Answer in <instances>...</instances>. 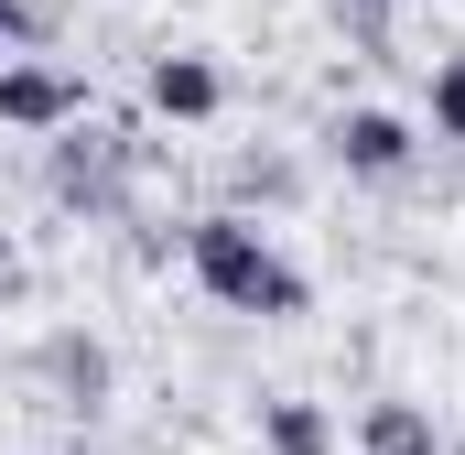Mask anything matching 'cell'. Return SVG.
Segmentation results:
<instances>
[{
	"label": "cell",
	"instance_id": "cell-4",
	"mask_svg": "<svg viewBox=\"0 0 465 455\" xmlns=\"http://www.w3.org/2000/svg\"><path fill=\"white\" fill-rule=\"evenodd\" d=\"M325 152H336L347 185H411L422 130H411L401 109H336V119H325Z\"/></svg>",
	"mask_w": 465,
	"mask_h": 455
},
{
	"label": "cell",
	"instance_id": "cell-2",
	"mask_svg": "<svg viewBox=\"0 0 465 455\" xmlns=\"http://www.w3.org/2000/svg\"><path fill=\"white\" fill-rule=\"evenodd\" d=\"M141 163H152V141H130V119H65V130H44V196L65 207V217L87 228H119L130 217V185H141Z\"/></svg>",
	"mask_w": 465,
	"mask_h": 455
},
{
	"label": "cell",
	"instance_id": "cell-3",
	"mask_svg": "<svg viewBox=\"0 0 465 455\" xmlns=\"http://www.w3.org/2000/svg\"><path fill=\"white\" fill-rule=\"evenodd\" d=\"M87 109H98L87 66H65V55H0V130L44 141V130H65V119H87Z\"/></svg>",
	"mask_w": 465,
	"mask_h": 455
},
{
	"label": "cell",
	"instance_id": "cell-12",
	"mask_svg": "<svg viewBox=\"0 0 465 455\" xmlns=\"http://www.w3.org/2000/svg\"><path fill=\"white\" fill-rule=\"evenodd\" d=\"M11 304H33V260H22V249L0 238V315H11Z\"/></svg>",
	"mask_w": 465,
	"mask_h": 455
},
{
	"label": "cell",
	"instance_id": "cell-1",
	"mask_svg": "<svg viewBox=\"0 0 465 455\" xmlns=\"http://www.w3.org/2000/svg\"><path fill=\"white\" fill-rule=\"evenodd\" d=\"M184 271H195V293H206V304L260 315V326H292V315H314V282H303V260H292L271 228L249 217V207H206V217H184Z\"/></svg>",
	"mask_w": 465,
	"mask_h": 455
},
{
	"label": "cell",
	"instance_id": "cell-6",
	"mask_svg": "<svg viewBox=\"0 0 465 455\" xmlns=\"http://www.w3.org/2000/svg\"><path fill=\"white\" fill-rule=\"evenodd\" d=\"M141 98H152V119H184V130H195V119L228 109V76H217L206 55H152V66H141Z\"/></svg>",
	"mask_w": 465,
	"mask_h": 455
},
{
	"label": "cell",
	"instance_id": "cell-5",
	"mask_svg": "<svg viewBox=\"0 0 465 455\" xmlns=\"http://www.w3.org/2000/svg\"><path fill=\"white\" fill-rule=\"evenodd\" d=\"M33 379H44L54 412H76V423H98L119 401V358H109V337H87V326H54V337L33 347Z\"/></svg>",
	"mask_w": 465,
	"mask_h": 455
},
{
	"label": "cell",
	"instance_id": "cell-14",
	"mask_svg": "<svg viewBox=\"0 0 465 455\" xmlns=\"http://www.w3.org/2000/svg\"><path fill=\"white\" fill-rule=\"evenodd\" d=\"M444 455H465V434H444Z\"/></svg>",
	"mask_w": 465,
	"mask_h": 455
},
{
	"label": "cell",
	"instance_id": "cell-7",
	"mask_svg": "<svg viewBox=\"0 0 465 455\" xmlns=\"http://www.w3.org/2000/svg\"><path fill=\"white\" fill-rule=\"evenodd\" d=\"M357 455H444V423L411 401V390H379L357 412Z\"/></svg>",
	"mask_w": 465,
	"mask_h": 455
},
{
	"label": "cell",
	"instance_id": "cell-9",
	"mask_svg": "<svg viewBox=\"0 0 465 455\" xmlns=\"http://www.w3.org/2000/svg\"><path fill=\"white\" fill-rule=\"evenodd\" d=\"M228 185H238V207H303V163H292V152H271V141H260V152H238Z\"/></svg>",
	"mask_w": 465,
	"mask_h": 455
},
{
	"label": "cell",
	"instance_id": "cell-10",
	"mask_svg": "<svg viewBox=\"0 0 465 455\" xmlns=\"http://www.w3.org/2000/svg\"><path fill=\"white\" fill-rule=\"evenodd\" d=\"M433 130L465 152V55H444V66H433Z\"/></svg>",
	"mask_w": 465,
	"mask_h": 455
},
{
	"label": "cell",
	"instance_id": "cell-11",
	"mask_svg": "<svg viewBox=\"0 0 465 455\" xmlns=\"http://www.w3.org/2000/svg\"><path fill=\"white\" fill-rule=\"evenodd\" d=\"M336 33L357 55H390V0H336Z\"/></svg>",
	"mask_w": 465,
	"mask_h": 455
},
{
	"label": "cell",
	"instance_id": "cell-13",
	"mask_svg": "<svg viewBox=\"0 0 465 455\" xmlns=\"http://www.w3.org/2000/svg\"><path fill=\"white\" fill-rule=\"evenodd\" d=\"M33 33H44V11H33V0H0V55H22Z\"/></svg>",
	"mask_w": 465,
	"mask_h": 455
},
{
	"label": "cell",
	"instance_id": "cell-8",
	"mask_svg": "<svg viewBox=\"0 0 465 455\" xmlns=\"http://www.w3.org/2000/svg\"><path fill=\"white\" fill-rule=\"evenodd\" d=\"M260 455H336V412L303 401V390H271L260 401Z\"/></svg>",
	"mask_w": 465,
	"mask_h": 455
}]
</instances>
